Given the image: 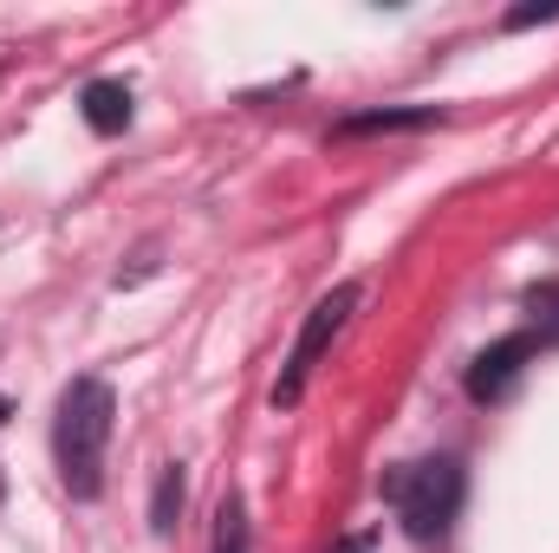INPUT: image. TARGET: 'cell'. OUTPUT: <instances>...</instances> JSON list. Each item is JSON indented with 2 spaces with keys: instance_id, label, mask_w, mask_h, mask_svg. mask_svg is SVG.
I'll list each match as a JSON object with an SVG mask.
<instances>
[{
  "instance_id": "6da1fadb",
  "label": "cell",
  "mask_w": 559,
  "mask_h": 553,
  "mask_svg": "<svg viewBox=\"0 0 559 553\" xmlns=\"http://www.w3.org/2000/svg\"><path fill=\"white\" fill-rule=\"evenodd\" d=\"M111 385L105 378H79L66 398H59V430H52V449H59V475L79 502H92L105 489V443H111Z\"/></svg>"
},
{
  "instance_id": "7a4b0ae2",
  "label": "cell",
  "mask_w": 559,
  "mask_h": 553,
  "mask_svg": "<svg viewBox=\"0 0 559 553\" xmlns=\"http://www.w3.org/2000/svg\"><path fill=\"white\" fill-rule=\"evenodd\" d=\"M384 495H391L397 521H404L417 541H436V534L455 521V508H462V469H455L449 456L411 462V469H397V475L384 482Z\"/></svg>"
},
{
  "instance_id": "3957f363",
  "label": "cell",
  "mask_w": 559,
  "mask_h": 553,
  "mask_svg": "<svg viewBox=\"0 0 559 553\" xmlns=\"http://www.w3.org/2000/svg\"><path fill=\"white\" fill-rule=\"evenodd\" d=\"M352 306H358V286H332V293L312 306V319H306V332H299V345H293V365H286V378L274 385V404H280V411H293V404L306 398V378H312L319 352H325V345L345 332Z\"/></svg>"
},
{
  "instance_id": "277c9868",
  "label": "cell",
  "mask_w": 559,
  "mask_h": 553,
  "mask_svg": "<svg viewBox=\"0 0 559 553\" xmlns=\"http://www.w3.org/2000/svg\"><path fill=\"white\" fill-rule=\"evenodd\" d=\"M527 358H534V332H514V339L488 345V352L475 358V372H468V398H475V404H495V398H508Z\"/></svg>"
},
{
  "instance_id": "5b68a950",
  "label": "cell",
  "mask_w": 559,
  "mask_h": 553,
  "mask_svg": "<svg viewBox=\"0 0 559 553\" xmlns=\"http://www.w3.org/2000/svg\"><path fill=\"white\" fill-rule=\"evenodd\" d=\"M85 125H92L98 138H118V131L131 125V85H118V79L85 85Z\"/></svg>"
},
{
  "instance_id": "8992f818",
  "label": "cell",
  "mask_w": 559,
  "mask_h": 553,
  "mask_svg": "<svg viewBox=\"0 0 559 553\" xmlns=\"http://www.w3.org/2000/svg\"><path fill=\"white\" fill-rule=\"evenodd\" d=\"M176 508H182V475L163 469V482H156V508H150V528L169 534V528H176Z\"/></svg>"
},
{
  "instance_id": "52a82bcc",
  "label": "cell",
  "mask_w": 559,
  "mask_h": 553,
  "mask_svg": "<svg viewBox=\"0 0 559 553\" xmlns=\"http://www.w3.org/2000/svg\"><path fill=\"white\" fill-rule=\"evenodd\" d=\"M215 553H248V515H241V502H222V534H215Z\"/></svg>"
},
{
  "instance_id": "ba28073f",
  "label": "cell",
  "mask_w": 559,
  "mask_h": 553,
  "mask_svg": "<svg viewBox=\"0 0 559 553\" xmlns=\"http://www.w3.org/2000/svg\"><path fill=\"white\" fill-rule=\"evenodd\" d=\"M436 111H378V118H352L345 131H404V125H429Z\"/></svg>"
}]
</instances>
